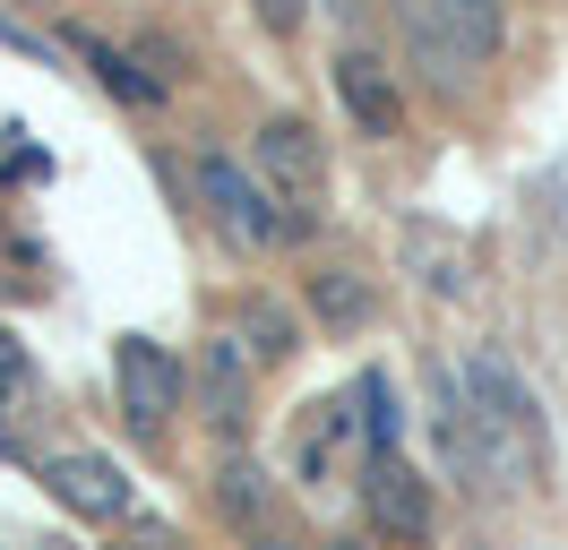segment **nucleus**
<instances>
[{
	"instance_id": "f257e3e1",
	"label": "nucleus",
	"mask_w": 568,
	"mask_h": 550,
	"mask_svg": "<svg viewBox=\"0 0 568 550\" xmlns=\"http://www.w3.org/2000/svg\"><path fill=\"white\" fill-rule=\"evenodd\" d=\"M199 198L215 206V224L233 241H250V249H267V241H284V233H302L293 215H276V198L250 181L233 155H199Z\"/></svg>"
},
{
	"instance_id": "f03ea898",
	"label": "nucleus",
	"mask_w": 568,
	"mask_h": 550,
	"mask_svg": "<svg viewBox=\"0 0 568 550\" xmlns=\"http://www.w3.org/2000/svg\"><path fill=\"white\" fill-rule=\"evenodd\" d=\"M112 378H121V405H130V421H139V430H164V421L181 412V361L164 353V344L121 336V353H112Z\"/></svg>"
},
{
	"instance_id": "7ed1b4c3",
	"label": "nucleus",
	"mask_w": 568,
	"mask_h": 550,
	"mask_svg": "<svg viewBox=\"0 0 568 550\" xmlns=\"http://www.w3.org/2000/svg\"><path fill=\"white\" fill-rule=\"evenodd\" d=\"M250 155H258V172L293 198V224H302L311 198H320V138L302 130V121H267V130L250 138Z\"/></svg>"
},
{
	"instance_id": "20e7f679",
	"label": "nucleus",
	"mask_w": 568,
	"mask_h": 550,
	"mask_svg": "<svg viewBox=\"0 0 568 550\" xmlns=\"http://www.w3.org/2000/svg\"><path fill=\"white\" fill-rule=\"evenodd\" d=\"M43 481L61 490V508L95 516V524L130 516V481H121V465H104V456H52V465H43Z\"/></svg>"
},
{
	"instance_id": "39448f33",
	"label": "nucleus",
	"mask_w": 568,
	"mask_h": 550,
	"mask_svg": "<svg viewBox=\"0 0 568 550\" xmlns=\"http://www.w3.org/2000/svg\"><path fill=\"white\" fill-rule=\"evenodd\" d=\"M371 516L388 524L396 542H430V490H423V473H405L396 456H379V465H371Z\"/></svg>"
},
{
	"instance_id": "423d86ee",
	"label": "nucleus",
	"mask_w": 568,
	"mask_h": 550,
	"mask_svg": "<svg viewBox=\"0 0 568 550\" xmlns=\"http://www.w3.org/2000/svg\"><path fill=\"white\" fill-rule=\"evenodd\" d=\"M336 95H345V112H354L371 138H388L396 112H405V103H396V86H388V69L371 61V52H345V61H336Z\"/></svg>"
},
{
	"instance_id": "0eeeda50",
	"label": "nucleus",
	"mask_w": 568,
	"mask_h": 550,
	"mask_svg": "<svg viewBox=\"0 0 568 550\" xmlns=\"http://www.w3.org/2000/svg\"><path fill=\"white\" fill-rule=\"evenodd\" d=\"M207 412H215V430H242V412H250V361L233 336H207Z\"/></svg>"
},
{
	"instance_id": "6e6552de",
	"label": "nucleus",
	"mask_w": 568,
	"mask_h": 550,
	"mask_svg": "<svg viewBox=\"0 0 568 550\" xmlns=\"http://www.w3.org/2000/svg\"><path fill=\"white\" fill-rule=\"evenodd\" d=\"M405 34H414V61L439 78V86H457L465 69V52H457V34H448V18H439V0H405Z\"/></svg>"
},
{
	"instance_id": "1a4fd4ad",
	"label": "nucleus",
	"mask_w": 568,
	"mask_h": 550,
	"mask_svg": "<svg viewBox=\"0 0 568 550\" xmlns=\"http://www.w3.org/2000/svg\"><path fill=\"white\" fill-rule=\"evenodd\" d=\"M405 258H414V275H423L439 302H448V293H465V249H457L448 233H430V224H405Z\"/></svg>"
},
{
	"instance_id": "9d476101",
	"label": "nucleus",
	"mask_w": 568,
	"mask_h": 550,
	"mask_svg": "<svg viewBox=\"0 0 568 550\" xmlns=\"http://www.w3.org/2000/svg\"><path fill=\"white\" fill-rule=\"evenodd\" d=\"M311 309H320V327H362V318H371V284L345 275V267H327V275H311Z\"/></svg>"
},
{
	"instance_id": "9b49d317",
	"label": "nucleus",
	"mask_w": 568,
	"mask_h": 550,
	"mask_svg": "<svg viewBox=\"0 0 568 550\" xmlns=\"http://www.w3.org/2000/svg\"><path fill=\"white\" fill-rule=\"evenodd\" d=\"M439 18H448L465 61H491L499 52V0H439Z\"/></svg>"
},
{
	"instance_id": "f8f14e48",
	"label": "nucleus",
	"mask_w": 568,
	"mask_h": 550,
	"mask_svg": "<svg viewBox=\"0 0 568 550\" xmlns=\"http://www.w3.org/2000/svg\"><path fill=\"white\" fill-rule=\"evenodd\" d=\"M354 405H362V439H371V447H396V387H388V378L371 370L354 387Z\"/></svg>"
},
{
	"instance_id": "ddd939ff",
	"label": "nucleus",
	"mask_w": 568,
	"mask_h": 550,
	"mask_svg": "<svg viewBox=\"0 0 568 550\" xmlns=\"http://www.w3.org/2000/svg\"><path fill=\"white\" fill-rule=\"evenodd\" d=\"M87 61H95V78H104V86H121L130 103H155V78H139V69L121 61V52H104V43H87Z\"/></svg>"
},
{
	"instance_id": "4468645a",
	"label": "nucleus",
	"mask_w": 568,
	"mask_h": 550,
	"mask_svg": "<svg viewBox=\"0 0 568 550\" xmlns=\"http://www.w3.org/2000/svg\"><path fill=\"white\" fill-rule=\"evenodd\" d=\"M224 508L258 516V508H267V473H258V465H224Z\"/></svg>"
},
{
	"instance_id": "2eb2a0df",
	"label": "nucleus",
	"mask_w": 568,
	"mask_h": 550,
	"mask_svg": "<svg viewBox=\"0 0 568 550\" xmlns=\"http://www.w3.org/2000/svg\"><path fill=\"white\" fill-rule=\"evenodd\" d=\"M250 336H258V353H293V318L276 302H250Z\"/></svg>"
},
{
	"instance_id": "dca6fc26",
	"label": "nucleus",
	"mask_w": 568,
	"mask_h": 550,
	"mask_svg": "<svg viewBox=\"0 0 568 550\" xmlns=\"http://www.w3.org/2000/svg\"><path fill=\"white\" fill-rule=\"evenodd\" d=\"M27 378H36V361H27V353H18V336L0 327V387H27Z\"/></svg>"
},
{
	"instance_id": "f3484780",
	"label": "nucleus",
	"mask_w": 568,
	"mask_h": 550,
	"mask_svg": "<svg viewBox=\"0 0 568 550\" xmlns=\"http://www.w3.org/2000/svg\"><path fill=\"white\" fill-rule=\"evenodd\" d=\"M258 18H267L276 34H293V27H302V0H258Z\"/></svg>"
},
{
	"instance_id": "a211bd4d",
	"label": "nucleus",
	"mask_w": 568,
	"mask_h": 550,
	"mask_svg": "<svg viewBox=\"0 0 568 550\" xmlns=\"http://www.w3.org/2000/svg\"><path fill=\"white\" fill-rule=\"evenodd\" d=\"M327 550H362V542H327Z\"/></svg>"
}]
</instances>
